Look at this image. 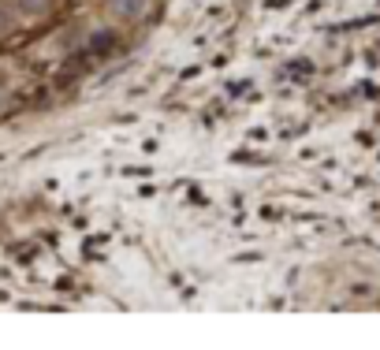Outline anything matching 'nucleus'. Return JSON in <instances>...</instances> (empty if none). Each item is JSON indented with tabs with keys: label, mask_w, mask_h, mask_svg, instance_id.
Returning a JSON list of instances; mask_svg holds the SVG:
<instances>
[{
	"label": "nucleus",
	"mask_w": 380,
	"mask_h": 350,
	"mask_svg": "<svg viewBox=\"0 0 380 350\" xmlns=\"http://www.w3.org/2000/svg\"><path fill=\"white\" fill-rule=\"evenodd\" d=\"M45 4H49V0H19V8H23V12H41Z\"/></svg>",
	"instance_id": "2"
},
{
	"label": "nucleus",
	"mask_w": 380,
	"mask_h": 350,
	"mask_svg": "<svg viewBox=\"0 0 380 350\" xmlns=\"http://www.w3.org/2000/svg\"><path fill=\"white\" fill-rule=\"evenodd\" d=\"M146 0H116V12L123 15V19H134V15H142Z\"/></svg>",
	"instance_id": "1"
}]
</instances>
